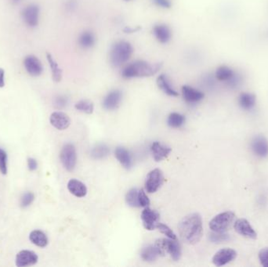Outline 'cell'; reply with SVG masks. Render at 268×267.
<instances>
[{
  "mask_svg": "<svg viewBox=\"0 0 268 267\" xmlns=\"http://www.w3.org/2000/svg\"><path fill=\"white\" fill-rule=\"evenodd\" d=\"M234 73L235 72L234 71L230 69L229 67L222 65L216 69L215 77L217 80L221 81V82H228L232 77L234 76Z\"/></svg>",
  "mask_w": 268,
  "mask_h": 267,
  "instance_id": "83f0119b",
  "label": "cell"
},
{
  "mask_svg": "<svg viewBox=\"0 0 268 267\" xmlns=\"http://www.w3.org/2000/svg\"><path fill=\"white\" fill-rule=\"evenodd\" d=\"M160 213L157 211L146 207L141 213V219L143 227L147 231H154L156 228V224L159 223Z\"/></svg>",
  "mask_w": 268,
  "mask_h": 267,
  "instance_id": "8fae6325",
  "label": "cell"
},
{
  "mask_svg": "<svg viewBox=\"0 0 268 267\" xmlns=\"http://www.w3.org/2000/svg\"><path fill=\"white\" fill-rule=\"evenodd\" d=\"M185 116L178 112H172L167 118V124L171 128L178 129L185 123Z\"/></svg>",
  "mask_w": 268,
  "mask_h": 267,
  "instance_id": "f1b7e54d",
  "label": "cell"
},
{
  "mask_svg": "<svg viewBox=\"0 0 268 267\" xmlns=\"http://www.w3.org/2000/svg\"><path fill=\"white\" fill-rule=\"evenodd\" d=\"M5 70L0 68V89L5 87Z\"/></svg>",
  "mask_w": 268,
  "mask_h": 267,
  "instance_id": "7bdbcfd3",
  "label": "cell"
},
{
  "mask_svg": "<svg viewBox=\"0 0 268 267\" xmlns=\"http://www.w3.org/2000/svg\"><path fill=\"white\" fill-rule=\"evenodd\" d=\"M164 182L163 173L160 169L151 170L146 177L145 190L147 193L153 194L160 189Z\"/></svg>",
  "mask_w": 268,
  "mask_h": 267,
  "instance_id": "52a82bcc",
  "label": "cell"
},
{
  "mask_svg": "<svg viewBox=\"0 0 268 267\" xmlns=\"http://www.w3.org/2000/svg\"><path fill=\"white\" fill-rule=\"evenodd\" d=\"M115 156L119 162L125 169H131L133 165V158L129 151L123 147H116L115 151Z\"/></svg>",
  "mask_w": 268,
  "mask_h": 267,
  "instance_id": "d6986e66",
  "label": "cell"
},
{
  "mask_svg": "<svg viewBox=\"0 0 268 267\" xmlns=\"http://www.w3.org/2000/svg\"><path fill=\"white\" fill-rule=\"evenodd\" d=\"M151 151L154 160L159 162V161H162L163 159L169 156V154L172 151V149L167 147V146L161 144L160 142L155 141L151 144Z\"/></svg>",
  "mask_w": 268,
  "mask_h": 267,
  "instance_id": "ac0fdd59",
  "label": "cell"
},
{
  "mask_svg": "<svg viewBox=\"0 0 268 267\" xmlns=\"http://www.w3.org/2000/svg\"><path fill=\"white\" fill-rule=\"evenodd\" d=\"M35 200V195L33 192L28 191L20 197V206L22 208H27L33 204Z\"/></svg>",
  "mask_w": 268,
  "mask_h": 267,
  "instance_id": "e575fe53",
  "label": "cell"
},
{
  "mask_svg": "<svg viewBox=\"0 0 268 267\" xmlns=\"http://www.w3.org/2000/svg\"><path fill=\"white\" fill-rule=\"evenodd\" d=\"M0 173L2 175L7 174V154L2 148H0Z\"/></svg>",
  "mask_w": 268,
  "mask_h": 267,
  "instance_id": "d590c367",
  "label": "cell"
},
{
  "mask_svg": "<svg viewBox=\"0 0 268 267\" xmlns=\"http://www.w3.org/2000/svg\"><path fill=\"white\" fill-rule=\"evenodd\" d=\"M47 60L51 68L53 80L55 83H60L62 79V70L50 53H47Z\"/></svg>",
  "mask_w": 268,
  "mask_h": 267,
  "instance_id": "d4e9b609",
  "label": "cell"
},
{
  "mask_svg": "<svg viewBox=\"0 0 268 267\" xmlns=\"http://www.w3.org/2000/svg\"><path fill=\"white\" fill-rule=\"evenodd\" d=\"M251 150L254 155L260 159L268 156V141L262 135H257L251 141Z\"/></svg>",
  "mask_w": 268,
  "mask_h": 267,
  "instance_id": "9c48e42d",
  "label": "cell"
},
{
  "mask_svg": "<svg viewBox=\"0 0 268 267\" xmlns=\"http://www.w3.org/2000/svg\"><path fill=\"white\" fill-rule=\"evenodd\" d=\"M259 260L264 267H268V248H264L259 251Z\"/></svg>",
  "mask_w": 268,
  "mask_h": 267,
  "instance_id": "74e56055",
  "label": "cell"
},
{
  "mask_svg": "<svg viewBox=\"0 0 268 267\" xmlns=\"http://www.w3.org/2000/svg\"><path fill=\"white\" fill-rule=\"evenodd\" d=\"M123 100V92L119 89H113L106 95L103 101L104 108L114 111L119 107Z\"/></svg>",
  "mask_w": 268,
  "mask_h": 267,
  "instance_id": "5bb4252c",
  "label": "cell"
},
{
  "mask_svg": "<svg viewBox=\"0 0 268 267\" xmlns=\"http://www.w3.org/2000/svg\"><path fill=\"white\" fill-rule=\"evenodd\" d=\"M154 3L159 7L163 9L171 8V0H152Z\"/></svg>",
  "mask_w": 268,
  "mask_h": 267,
  "instance_id": "60d3db41",
  "label": "cell"
},
{
  "mask_svg": "<svg viewBox=\"0 0 268 267\" xmlns=\"http://www.w3.org/2000/svg\"><path fill=\"white\" fill-rule=\"evenodd\" d=\"M181 90L184 101L189 104H196V103L200 102L205 97V94L202 91L190 87L188 85L183 86Z\"/></svg>",
  "mask_w": 268,
  "mask_h": 267,
  "instance_id": "2e32d148",
  "label": "cell"
},
{
  "mask_svg": "<svg viewBox=\"0 0 268 267\" xmlns=\"http://www.w3.org/2000/svg\"><path fill=\"white\" fill-rule=\"evenodd\" d=\"M79 45L83 49H90L96 43L94 34L90 31H85L79 37Z\"/></svg>",
  "mask_w": 268,
  "mask_h": 267,
  "instance_id": "4316f807",
  "label": "cell"
},
{
  "mask_svg": "<svg viewBox=\"0 0 268 267\" xmlns=\"http://www.w3.org/2000/svg\"><path fill=\"white\" fill-rule=\"evenodd\" d=\"M60 159L63 166L69 172H72L77 164V152L72 143H66L63 146L60 153Z\"/></svg>",
  "mask_w": 268,
  "mask_h": 267,
  "instance_id": "5b68a950",
  "label": "cell"
},
{
  "mask_svg": "<svg viewBox=\"0 0 268 267\" xmlns=\"http://www.w3.org/2000/svg\"><path fill=\"white\" fill-rule=\"evenodd\" d=\"M234 228L238 234L248 239L255 240L257 237V233L247 219H238L236 220L234 223Z\"/></svg>",
  "mask_w": 268,
  "mask_h": 267,
  "instance_id": "7c38bea8",
  "label": "cell"
},
{
  "mask_svg": "<svg viewBox=\"0 0 268 267\" xmlns=\"http://www.w3.org/2000/svg\"><path fill=\"white\" fill-rule=\"evenodd\" d=\"M50 122L53 126L58 130H65L71 125V119L69 115L61 111H55L51 114Z\"/></svg>",
  "mask_w": 268,
  "mask_h": 267,
  "instance_id": "9a60e30c",
  "label": "cell"
},
{
  "mask_svg": "<svg viewBox=\"0 0 268 267\" xmlns=\"http://www.w3.org/2000/svg\"><path fill=\"white\" fill-rule=\"evenodd\" d=\"M134 50L129 42L117 41L111 46L109 51V60L114 68H119L130 59Z\"/></svg>",
  "mask_w": 268,
  "mask_h": 267,
  "instance_id": "3957f363",
  "label": "cell"
},
{
  "mask_svg": "<svg viewBox=\"0 0 268 267\" xmlns=\"http://www.w3.org/2000/svg\"><path fill=\"white\" fill-rule=\"evenodd\" d=\"M138 194H139V190L137 188H132L129 190L125 195V201L127 205L133 208L140 207Z\"/></svg>",
  "mask_w": 268,
  "mask_h": 267,
  "instance_id": "4dcf8cb0",
  "label": "cell"
},
{
  "mask_svg": "<svg viewBox=\"0 0 268 267\" xmlns=\"http://www.w3.org/2000/svg\"><path fill=\"white\" fill-rule=\"evenodd\" d=\"M242 76L239 74H238V73L235 72L234 73V76L232 77L230 80H228L226 83L228 85V87H230L231 88H235V87H238L242 83Z\"/></svg>",
  "mask_w": 268,
  "mask_h": 267,
  "instance_id": "f35d334b",
  "label": "cell"
},
{
  "mask_svg": "<svg viewBox=\"0 0 268 267\" xmlns=\"http://www.w3.org/2000/svg\"><path fill=\"white\" fill-rule=\"evenodd\" d=\"M236 257H237V252L234 249L227 248V249L219 250L214 255L212 261L216 267H223L234 261Z\"/></svg>",
  "mask_w": 268,
  "mask_h": 267,
  "instance_id": "30bf717a",
  "label": "cell"
},
{
  "mask_svg": "<svg viewBox=\"0 0 268 267\" xmlns=\"http://www.w3.org/2000/svg\"><path fill=\"white\" fill-rule=\"evenodd\" d=\"M235 214L233 212L228 211L220 213L210 220V230L215 232H226L232 224H234Z\"/></svg>",
  "mask_w": 268,
  "mask_h": 267,
  "instance_id": "277c9868",
  "label": "cell"
},
{
  "mask_svg": "<svg viewBox=\"0 0 268 267\" xmlns=\"http://www.w3.org/2000/svg\"><path fill=\"white\" fill-rule=\"evenodd\" d=\"M179 237L187 245L198 243L203 234L202 216L198 213H192L183 217L178 226Z\"/></svg>",
  "mask_w": 268,
  "mask_h": 267,
  "instance_id": "6da1fadb",
  "label": "cell"
},
{
  "mask_svg": "<svg viewBox=\"0 0 268 267\" xmlns=\"http://www.w3.org/2000/svg\"><path fill=\"white\" fill-rule=\"evenodd\" d=\"M10 1H11L13 4H18V3L20 2V0H10Z\"/></svg>",
  "mask_w": 268,
  "mask_h": 267,
  "instance_id": "f6af8a7d",
  "label": "cell"
},
{
  "mask_svg": "<svg viewBox=\"0 0 268 267\" xmlns=\"http://www.w3.org/2000/svg\"><path fill=\"white\" fill-rule=\"evenodd\" d=\"M24 69L30 76H40L43 72V65L41 60L35 55L29 54L24 57L23 60Z\"/></svg>",
  "mask_w": 268,
  "mask_h": 267,
  "instance_id": "ba28073f",
  "label": "cell"
},
{
  "mask_svg": "<svg viewBox=\"0 0 268 267\" xmlns=\"http://www.w3.org/2000/svg\"><path fill=\"white\" fill-rule=\"evenodd\" d=\"M40 8L35 3L28 5L21 11V18L25 25L28 28H36L39 22Z\"/></svg>",
  "mask_w": 268,
  "mask_h": 267,
  "instance_id": "8992f818",
  "label": "cell"
},
{
  "mask_svg": "<svg viewBox=\"0 0 268 267\" xmlns=\"http://www.w3.org/2000/svg\"><path fill=\"white\" fill-rule=\"evenodd\" d=\"M125 1H127V2H129V1H131V0H125Z\"/></svg>",
  "mask_w": 268,
  "mask_h": 267,
  "instance_id": "bcb514c9",
  "label": "cell"
},
{
  "mask_svg": "<svg viewBox=\"0 0 268 267\" xmlns=\"http://www.w3.org/2000/svg\"><path fill=\"white\" fill-rule=\"evenodd\" d=\"M156 228L165 235L169 239L177 240V235L175 234L174 231H172L167 225H165L163 223H158L156 224Z\"/></svg>",
  "mask_w": 268,
  "mask_h": 267,
  "instance_id": "836d02e7",
  "label": "cell"
},
{
  "mask_svg": "<svg viewBox=\"0 0 268 267\" xmlns=\"http://www.w3.org/2000/svg\"><path fill=\"white\" fill-rule=\"evenodd\" d=\"M209 238L211 242L216 244L225 242L230 239L229 235L226 233L225 232H215V231H213L210 233Z\"/></svg>",
  "mask_w": 268,
  "mask_h": 267,
  "instance_id": "d6a6232c",
  "label": "cell"
},
{
  "mask_svg": "<svg viewBox=\"0 0 268 267\" xmlns=\"http://www.w3.org/2000/svg\"><path fill=\"white\" fill-rule=\"evenodd\" d=\"M75 107L77 111L86 113L88 115L92 114L94 110V105L93 103L88 100H82V101H79L75 104Z\"/></svg>",
  "mask_w": 268,
  "mask_h": 267,
  "instance_id": "1f68e13d",
  "label": "cell"
},
{
  "mask_svg": "<svg viewBox=\"0 0 268 267\" xmlns=\"http://www.w3.org/2000/svg\"><path fill=\"white\" fill-rule=\"evenodd\" d=\"M109 153H110V149L107 145L101 143L95 146L91 150L90 155L93 159L101 160V159H105L109 155Z\"/></svg>",
  "mask_w": 268,
  "mask_h": 267,
  "instance_id": "f546056e",
  "label": "cell"
},
{
  "mask_svg": "<svg viewBox=\"0 0 268 267\" xmlns=\"http://www.w3.org/2000/svg\"><path fill=\"white\" fill-rule=\"evenodd\" d=\"M141 29L140 27H137V28H129V27H126V28H124V33H136V32H138V31Z\"/></svg>",
  "mask_w": 268,
  "mask_h": 267,
  "instance_id": "ee69618b",
  "label": "cell"
},
{
  "mask_svg": "<svg viewBox=\"0 0 268 267\" xmlns=\"http://www.w3.org/2000/svg\"><path fill=\"white\" fill-rule=\"evenodd\" d=\"M28 168L32 172L38 169V163H37L36 160L33 158H28Z\"/></svg>",
  "mask_w": 268,
  "mask_h": 267,
  "instance_id": "b9f144b4",
  "label": "cell"
},
{
  "mask_svg": "<svg viewBox=\"0 0 268 267\" xmlns=\"http://www.w3.org/2000/svg\"><path fill=\"white\" fill-rule=\"evenodd\" d=\"M68 104V98L65 96H58L54 100V105L57 108H63Z\"/></svg>",
  "mask_w": 268,
  "mask_h": 267,
  "instance_id": "ab89813d",
  "label": "cell"
},
{
  "mask_svg": "<svg viewBox=\"0 0 268 267\" xmlns=\"http://www.w3.org/2000/svg\"><path fill=\"white\" fill-rule=\"evenodd\" d=\"M162 67L161 63L147 62L145 60H137L130 63L122 71V77L125 79L134 78H146L157 74Z\"/></svg>",
  "mask_w": 268,
  "mask_h": 267,
  "instance_id": "7a4b0ae2",
  "label": "cell"
},
{
  "mask_svg": "<svg viewBox=\"0 0 268 267\" xmlns=\"http://www.w3.org/2000/svg\"><path fill=\"white\" fill-rule=\"evenodd\" d=\"M141 256L143 261L151 263L155 261L158 258L161 257V255L157 247L155 245H152L143 248L141 251Z\"/></svg>",
  "mask_w": 268,
  "mask_h": 267,
  "instance_id": "cb8c5ba5",
  "label": "cell"
},
{
  "mask_svg": "<svg viewBox=\"0 0 268 267\" xmlns=\"http://www.w3.org/2000/svg\"><path fill=\"white\" fill-rule=\"evenodd\" d=\"M29 240L37 247L45 248L48 245L49 240L47 234L39 230H35L29 234Z\"/></svg>",
  "mask_w": 268,
  "mask_h": 267,
  "instance_id": "7402d4cb",
  "label": "cell"
},
{
  "mask_svg": "<svg viewBox=\"0 0 268 267\" xmlns=\"http://www.w3.org/2000/svg\"><path fill=\"white\" fill-rule=\"evenodd\" d=\"M68 190L77 197H83L87 195V188L84 183L76 179H71L68 183Z\"/></svg>",
  "mask_w": 268,
  "mask_h": 267,
  "instance_id": "44dd1931",
  "label": "cell"
},
{
  "mask_svg": "<svg viewBox=\"0 0 268 267\" xmlns=\"http://www.w3.org/2000/svg\"><path fill=\"white\" fill-rule=\"evenodd\" d=\"M157 85L159 88L169 97H178L179 95L178 91L175 90L174 87H172L170 81L166 74H160V76L157 78Z\"/></svg>",
  "mask_w": 268,
  "mask_h": 267,
  "instance_id": "ffe728a7",
  "label": "cell"
},
{
  "mask_svg": "<svg viewBox=\"0 0 268 267\" xmlns=\"http://www.w3.org/2000/svg\"><path fill=\"white\" fill-rule=\"evenodd\" d=\"M38 257L34 251L22 250L17 254L15 263L17 267H26L36 265L38 263Z\"/></svg>",
  "mask_w": 268,
  "mask_h": 267,
  "instance_id": "4fadbf2b",
  "label": "cell"
},
{
  "mask_svg": "<svg viewBox=\"0 0 268 267\" xmlns=\"http://www.w3.org/2000/svg\"><path fill=\"white\" fill-rule=\"evenodd\" d=\"M166 252L170 255L174 261H178L181 257L182 255L180 245L176 240L169 238L166 241Z\"/></svg>",
  "mask_w": 268,
  "mask_h": 267,
  "instance_id": "484cf974",
  "label": "cell"
},
{
  "mask_svg": "<svg viewBox=\"0 0 268 267\" xmlns=\"http://www.w3.org/2000/svg\"><path fill=\"white\" fill-rule=\"evenodd\" d=\"M256 96L250 92H242L238 97L239 106L246 111L252 110L256 105Z\"/></svg>",
  "mask_w": 268,
  "mask_h": 267,
  "instance_id": "603a6c76",
  "label": "cell"
},
{
  "mask_svg": "<svg viewBox=\"0 0 268 267\" xmlns=\"http://www.w3.org/2000/svg\"><path fill=\"white\" fill-rule=\"evenodd\" d=\"M138 199H139L140 207H148V205H150V200L146 195L145 191L143 189L139 190Z\"/></svg>",
  "mask_w": 268,
  "mask_h": 267,
  "instance_id": "8d00e7d4",
  "label": "cell"
},
{
  "mask_svg": "<svg viewBox=\"0 0 268 267\" xmlns=\"http://www.w3.org/2000/svg\"><path fill=\"white\" fill-rule=\"evenodd\" d=\"M153 34L158 42L166 44L172 38V31L165 24H155L153 28Z\"/></svg>",
  "mask_w": 268,
  "mask_h": 267,
  "instance_id": "e0dca14e",
  "label": "cell"
}]
</instances>
